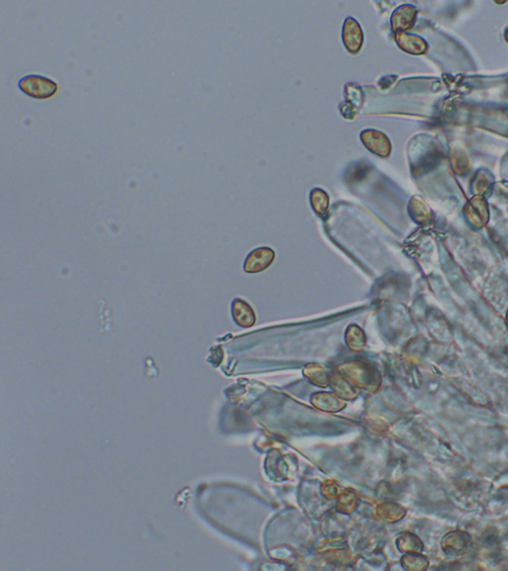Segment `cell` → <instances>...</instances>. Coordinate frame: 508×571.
Instances as JSON below:
<instances>
[{
  "instance_id": "cell-2",
  "label": "cell",
  "mask_w": 508,
  "mask_h": 571,
  "mask_svg": "<svg viewBox=\"0 0 508 571\" xmlns=\"http://www.w3.org/2000/svg\"><path fill=\"white\" fill-rule=\"evenodd\" d=\"M444 552L458 557L467 552L470 546V537L465 533H450L443 539Z\"/></svg>"
},
{
  "instance_id": "cell-1",
  "label": "cell",
  "mask_w": 508,
  "mask_h": 571,
  "mask_svg": "<svg viewBox=\"0 0 508 571\" xmlns=\"http://www.w3.org/2000/svg\"><path fill=\"white\" fill-rule=\"evenodd\" d=\"M19 88L29 97L38 99H50L58 92V84L42 75H29L19 81Z\"/></svg>"
},
{
  "instance_id": "cell-3",
  "label": "cell",
  "mask_w": 508,
  "mask_h": 571,
  "mask_svg": "<svg viewBox=\"0 0 508 571\" xmlns=\"http://www.w3.org/2000/svg\"><path fill=\"white\" fill-rule=\"evenodd\" d=\"M343 43L352 53H358L363 45V31L358 22L348 19L343 26Z\"/></svg>"
},
{
  "instance_id": "cell-4",
  "label": "cell",
  "mask_w": 508,
  "mask_h": 571,
  "mask_svg": "<svg viewBox=\"0 0 508 571\" xmlns=\"http://www.w3.org/2000/svg\"><path fill=\"white\" fill-rule=\"evenodd\" d=\"M361 139L365 142V145L372 150V152L380 156H387L389 154V141L383 133L374 130H367L361 134Z\"/></svg>"
}]
</instances>
